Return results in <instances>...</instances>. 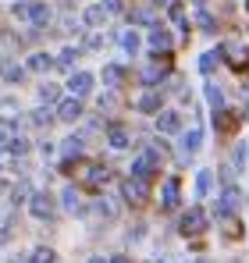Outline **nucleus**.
<instances>
[{
	"label": "nucleus",
	"mask_w": 249,
	"mask_h": 263,
	"mask_svg": "<svg viewBox=\"0 0 249 263\" xmlns=\"http://www.w3.org/2000/svg\"><path fill=\"white\" fill-rule=\"evenodd\" d=\"M132 22H139V25H150V22H153V11H150V7H139V11L132 14Z\"/></svg>",
	"instance_id": "obj_32"
},
{
	"label": "nucleus",
	"mask_w": 249,
	"mask_h": 263,
	"mask_svg": "<svg viewBox=\"0 0 249 263\" xmlns=\"http://www.w3.org/2000/svg\"><path fill=\"white\" fill-rule=\"evenodd\" d=\"M82 181L89 185V189L107 185V167H103V164H89V167H85V175H82Z\"/></svg>",
	"instance_id": "obj_6"
},
{
	"label": "nucleus",
	"mask_w": 249,
	"mask_h": 263,
	"mask_svg": "<svg viewBox=\"0 0 249 263\" xmlns=\"http://www.w3.org/2000/svg\"><path fill=\"white\" fill-rule=\"evenodd\" d=\"M29 210H32V217H40V220L54 217V199H50L46 192H36V196L29 199Z\"/></svg>",
	"instance_id": "obj_4"
},
{
	"label": "nucleus",
	"mask_w": 249,
	"mask_h": 263,
	"mask_svg": "<svg viewBox=\"0 0 249 263\" xmlns=\"http://www.w3.org/2000/svg\"><path fill=\"white\" fill-rule=\"evenodd\" d=\"M164 75H167L164 64H146V68H143V82H146V86H157Z\"/></svg>",
	"instance_id": "obj_14"
},
{
	"label": "nucleus",
	"mask_w": 249,
	"mask_h": 263,
	"mask_svg": "<svg viewBox=\"0 0 249 263\" xmlns=\"http://www.w3.org/2000/svg\"><path fill=\"white\" fill-rule=\"evenodd\" d=\"M200 146H203V132H200V128L185 132V139H182V149H185V157H192Z\"/></svg>",
	"instance_id": "obj_13"
},
{
	"label": "nucleus",
	"mask_w": 249,
	"mask_h": 263,
	"mask_svg": "<svg viewBox=\"0 0 249 263\" xmlns=\"http://www.w3.org/2000/svg\"><path fill=\"white\" fill-rule=\"evenodd\" d=\"M196 263H210V260H196Z\"/></svg>",
	"instance_id": "obj_43"
},
{
	"label": "nucleus",
	"mask_w": 249,
	"mask_h": 263,
	"mask_svg": "<svg viewBox=\"0 0 249 263\" xmlns=\"http://www.w3.org/2000/svg\"><path fill=\"white\" fill-rule=\"evenodd\" d=\"M246 11H249V0H246Z\"/></svg>",
	"instance_id": "obj_44"
},
{
	"label": "nucleus",
	"mask_w": 249,
	"mask_h": 263,
	"mask_svg": "<svg viewBox=\"0 0 249 263\" xmlns=\"http://www.w3.org/2000/svg\"><path fill=\"white\" fill-rule=\"evenodd\" d=\"M14 263H29V260H14Z\"/></svg>",
	"instance_id": "obj_42"
},
{
	"label": "nucleus",
	"mask_w": 249,
	"mask_h": 263,
	"mask_svg": "<svg viewBox=\"0 0 249 263\" xmlns=\"http://www.w3.org/2000/svg\"><path fill=\"white\" fill-rule=\"evenodd\" d=\"M196 18H200V25H203V32H214V18H210L207 11H200Z\"/></svg>",
	"instance_id": "obj_36"
},
{
	"label": "nucleus",
	"mask_w": 249,
	"mask_h": 263,
	"mask_svg": "<svg viewBox=\"0 0 249 263\" xmlns=\"http://www.w3.org/2000/svg\"><path fill=\"white\" fill-rule=\"evenodd\" d=\"M171 18H174V22L189 32V18H185V11H182V4H171Z\"/></svg>",
	"instance_id": "obj_30"
},
{
	"label": "nucleus",
	"mask_w": 249,
	"mask_h": 263,
	"mask_svg": "<svg viewBox=\"0 0 249 263\" xmlns=\"http://www.w3.org/2000/svg\"><path fill=\"white\" fill-rule=\"evenodd\" d=\"M61 199H64V210H72V214H82V199H79V189H72V185H68Z\"/></svg>",
	"instance_id": "obj_16"
},
{
	"label": "nucleus",
	"mask_w": 249,
	"mask_h": 263,
	"mask_svg": "<svg viewBox=\"0 0 249 263\" xmlns=\"http://www.w3.org/2000/svg\"><path fill=\"white\" fill-rule=\"evenodd\" d=\"M207 100H210L214 110H221V107H224V92H221V86H207Z\"/></svg>",
	"instance_id": "obj_26"
},
{
	"label": "nucleus",
	"mask_w": 249,
	"mask_h": 263,
	"mask_svg": "<svg viewBox=\"0 0 249 263\" xmlns=\"http://www.w3.org/2000/svg\"><path fill=\"white\" fill-rule=\"evenodd\" d=\"M157 128L171 135V132H178V128H182V118H178L174 110H161V114H157Z\"/></svg>",
	"instance_id": "obj_11"
},
{
	"label": "nucleus",
	"mask_w": 249,
	"mask_h": 263,
	"mask_svg": "<svg viewBox=\"0 0 249 263\" xmlns=\"http://www.w3.org/2000/svg\"><path fill=\"white\" fill-rule=\"evenodd\" d=\"M4 79H7V82H22V79H25V71H22V68H14V64H4Z\"/></svg>",
	"instance_id": "obj_31"
},
{
	"label": "nucleus",
	"mask_w": 249,
	"mask_h": 263,
	"mask_svg": "<svg viewBox=\"0 0 249 263\" xmlns=\"http://www.w3.org/2000/svg\"><path fill=\"white\" fill-rule=\"evenodd\" d=\"M75 57H79V53H75V50L68 46V50H61V57H57L54 64H57V68H72V64H75Z\"/></svg>",
	"instance_id": "obj_27"
},
{
	"label": "nucleus",
	"mask_w": 249,
	"mask_h": 263,
	"mask_svg": "<svg viewBox=\"0 0 249 263\" xmlns=\"http://www.w3.org/2000/svg\"><path fill=\"white\" fill-rule=\"evenodd\" d=\"M57 118H61V121H79V118H82V103H79L75 96L64 100V103L57 107Z\"/></svg>",
	"instance_id": "obj_7"
},
{
	"label": "nucleus",
	"mask_w": 249,
	"mask_h": 263,
	"mask_svg": "<svg viewBox=\"0 0 249 263\" xmlns=\"http://www.w3.org/2000/svg\"><path fill=\"white\" fill-rule=\"evenodd\" d=\"M203 228H207V214H203L200 206H192V210L182 217V224H178V231H182V235H200Z\"/></svg>",
	"instance_id": "obj_2"
},
{
	"label": "nucleus",
	"mask_w": 249,
	"mask_h": 263,
	"mask_svg": "<svg viewBox=\"0 0 249 263\" xmlns=\"http://www.w3.org/2000/svg\"><path fill=\"white\" fill-rule=\"evenodd\" d=\"M25 18H29L32 25H46V22H50V7H46V4H25Z\"/></svg>",
	"instance_id": "obj_8"
},
{
	"label": "nucleus",
	"mask_w": 249,
	"mask_h": 263,
	"mask_svg": "<svg viewBox=\"0 0 249 263\" xmlns=\"http://www.w3.org/2000/svg\"><path fill=\"white\" fill-rule=\"evenodd\" d=\"M61 153H64L68 160H72V157H79V153H82V139H75V135H72V139H64V146H61Z\"/></svg>",
	"instance_id": "obj_23"
},
{
	"label": "nucleus",
	"mask_w": 249,
	"mask_h": 263,
	"mask_svg": "<svg viewBox=\"0 0 249 263\" xmlns=\"http://www.w3.org/2000/svg\"><path fill=\"white\" fill-rule=\"evenodd\" d=\"M157 4H171V0H157Z\"/></svg>",
	"instance_id": "obj_41"
},
{
	"label": "nucleus",
	"mask_w": 249,
	"mask_h": 263,
	"mask_svg": "<svg viewBox=\"0 0 249 263\" xmlns=\"http://www.w3.org/2000/svg\"><path fill=\"white\" fill-rule=\"evenodd\" d=\"M32 125H50V114H46V110H36V114H32Z\"/></svg>",
	"instance_id": "obj_37"
},
{
	"label": "nucleus",
	"mask_w": 249,
	"mask_h": 263,
	"mask_svg": "<svg viewBox=\"0 0 249 263\" xmlns=\"http://www.w3.org/2000/svg\"><path fill=\"white\" fill-rule=\"evenodd\" d=\"M111 263H128V260H124V256H114V260H111Z\"/></svg>",
	"instance_id": "obj_40"
},
{
	"label": "nucleus",
	"mask_w": 249,
	"mask_h": 263,
	"mask_svg": "<svg viewBox=\"0 0 249 263\" xmlns=\"http://www.w3.org/2000/svg\"><path fill=\"white\" fill-rule=\"evenodd\" d=\"M161 160H164V146H161V149H157V146H150L143 157H135V160H132V178L150 181V178H153V171L161 167Z\"/></svg>",
	"instance_id": "obj_1"
},
{
	"label": "nucleus",
	"mask_w": 249,
	"mask_h": 263,
	"mask_svg": "<svg viewBox=\"0 0 249 263\" xmlns=\"http://www.w3.org/2000/svg\"><path fill=\"white\" fill-rule=\"evenodd\" d=\"M29 68H32V71H46V68H54V57H50V53H32V57H29Z\"/></svg>",
	"instance_id": "obj_20"
},
{
	"label": "nucleus",
	"mask_w": 249,
	"mask_h": 263,
	"mask_svg": "<svg viewBox=\"0 0 249 263\" xmlns=\"http://www.w3.org/2000/svg\"><path fill=\"white\" fill-rule=\"evenodd\" d=\"M239 203H242L239 189H235V185H228V189L221 192V199H217V214H221V217H232V214L239 210Z\"/></svg>",
	"instance_id": "obj_3"
},
{
	"label": "nucleus",
	"mask_w": 249,
	"mask_h": 263,
	"mask_svg": "<svg viewBox=\"0 0 249 263\" xmlns=\"http://www.w3.org/2000/svg\"><path fill=\"white\" fill-rule=\"evenodd\" d=\"M103 11L107 14H118V11H124V0H103Z\"/></svg>",
	"instance_id": "obj_35"
},
{
	"label": "nucleus",
	"mask_w": 249,
	"mask_h": 263,
	"mask_svg": "<svg viewBox=\"0 0 249 263\" xmlns=\"http://www.w3.org/2000/svg\"><path fill=\"white\" fill-rule=\"evenodd\" d=\"M121 46L128 50V53H135V50H139V36H135L132 29H128V32H121Z\"/></svg>",
	"instance_id": "obj_28"
},
{
	"label": "nucleus",
	"mask_w": 249,
	"mask_h": 263,
	"mask_svg": "<svg viewBox=\"0 0 249 263\" xmlns=\"http://www.w3.org/2000/svg\"><path fill=\"white\" fill-rule=\"evenodd\" d=\"M57 96H61V89H57V86H40V100H43V103H57Z\"/></svg>",
	"instance_id": "obj_29"
},
{
	"label": "nucleus",
	"mask_w": 249,
	"mask_h": 263,
	"mask_svg": "<svg viewBox=\"0 0 249 263\" xmlns=\"http://www.w3.org/2000/svg\"><path fill=\"white\" fill-rule=\"evenodd\" d=\"M221 57H224L221 50H207V53L200 57V71H203V75H210V71H214V68L221 64Z\"/></svg>",
	"instance_id": "obj_17"
},
{
	"label": "nucleus",
	"mask_w": 249,
	"mask_h": 263,
	"mask_svg": "<svg viewBox=\"0 0 249 263\" xmlns=\"http://www.w3.org/2000/svg\"><path fill=\"white\" fill-rule=\"evenodd\" d=\"M161 203H164V210H174V206H178V178H167V181H164Z\"/></svg>",
	"instance_id": "obj_10"
},
{
	"label": "nucleus",
	"mask_w": 249,
	"mask_h": 263,
	"mask_svg": "<svg viewBox=\"0 0 249 263\" xmlns=\"http://www.w3.org/2000/svg\"><path fill=\"white\" fill-rule=\"evenodd\" d=\"M89 263H111V260H107V256H93Z\"/></svg>",
	"instance_id": "obj_39"
},
{
	"label": "nucleus",
	"mask_w": 249,
	"mask_h": 263,
	"mask_svg": "<svg viewBox=\"0 0 249 263\" xmlns=\"http://www.w3.org/2000/svg\"><path fill=\"white\" fill-rule=\"evenodd\" d=\"M150 46L153 50H171V32L167 29H150Z\"/></svg>",
	"instance_id": "obj_15"
},
{
	"label": "nucleus",
	"mask_w": 249,
	"mask_h": 263,
	"mask_svg": "<svg viewBox=\"0 0 249 263\" xmlns=\"http://www.w3.org/2000/svg\"><path fill=\"white\" fill-rule=\"evenodd\" d=\"M121 79H124V71L118 64H107V68H103V82H107V86H118Z\"/></svg>",
	"instance_id": "obj_24"
},
{
	"label": "nucleus",
	"mask_w": 249,
	"mask_h": 263,
	"mask_svg": "<svg viewBox=\"0 0 249 263\" xmlns=\"http://www.w3.org/2000/svg\"><path fill=\"white\" fill-rule=\"evenodd\" d=\"M89 89H93V75H85V71H75V75L68 79V92H72L75 100H82Z\"/></svg>",
	"instance_id": "obj_5"
},
{
	"label": "nucleus",
	"mask_w": 249,
	"mask_h": 263,
	"mask_svg": "<svg viewBox=\"0 0 249 263\" xmlns=\"http://www.w3.org/2000/svg\"><path fill=\"white\" fill-rule=\"evenodd\" d=\"M103 18H107L103 4H93V7H85V25H103Z\"/></svg>",
	"instance_id": "obj_19"
},
{
	"label": "nucleus",
	"mask_w": 249,
	"mask_h": 263,
	"mask_svg": "<svg viewBox=\"0 0 249 263\" xmlns=\"http://www.w3.org/2000/svg\"><path fill=\"white\" fill-rule=\"evenodd\" d=\"M235 125H239V118H235L232 110H221V114H217V128L221 132H232Z\"/></svg>",
	"instance_id": "obj_25"
},
{
	"label": "nucleus",
	"mask_w": 249,
	"mask_h": 263,
	"mask_svg": "<svg viewBox=\"0 0 249 263\" xmlns=\"http://www.w3.org/2000/svg\"><path fill=\"white\" fill-rule=\"evenodd\" d=\"M139 110H146V114H153V110H161V96H157V92H146V96L139 100Z\"/></svg>",
	"instance_id": "obj_22"
},
{
	"label": "nucleus",
	"mask_w": 249,
	"mask_h": 263,
	"mask_svg": "<svg viewBox=\"0 0 249 263\" xmlns=\"http://www.w3.org/2000/svg\"><path fill=\"white\" fill-rule=\"evenodd\" d=\"M107 139H111V146H114V149H124V146H128V132H124L121 125H111Z\"/></svg>",
	"instance_id": "obj_18"
},
{
	"label": "nucleus",
	"mask_w": 249,
	"mask_h": 263,
	"mask_svg": "<svg viewBox=\"0 0 249 263\" xmlns=\"http://www.w3.org/2000/svg\"><path fill=\"white\" fill-rule=\"evenodd\" d=\"M7 149H11V153H14V157H22V153H25V149H29V142H25V139H22V135H18V139H11V142H7Z\"/></svg>",
	"instance_id": "obj_33"
},
{
	"label": "nucleus",
	"mask_w": 249,
	"mask_h": 263,
	"mask_svg": "<svg viewBox=\"0 0 249 263\" xmlns=\"http://www.w3.org/2000/svg\"><path fill=\"white\" fill-rule=\"evenodd\" d=\"M124 199H132V203H143V199H146V181H139V178H128V181H124Z\"/></svg>",
	"instance_id": "obj_9"
},
{
	"label": "nucleus",
	"mask_w": 249,
	"mask_h": 263,
	"mask_svg": "<svg viewBox=\"0 0 249 263\" xmlns=\"http://www.w3.org/2000/svg\"><path fill=\"white\" fill-rule=\"evenodd\" d=\"M29 263H54V249H36Z\"/></svg>",
	"instance_id": "obj_34"
},
{
	"label": "nucleus",
	"mask_w": 249,
	"mask_h": 263,
	"mask_svg": "<svg viewBox=\"0 0 249 263\" xmlns=\"http://www.w3.org/2000/svg\"><path fill=\"white\" fill-rule=\"evenodd\" d=\"M210 189H214V175L210 171H200L196 175V196H207Z\"/></svg>",
	"instance_id": "obj_21"
},
{
	"label": "nucleus",
	"mask_w": 249,
	"mask_h": 263,
	"mask_svg": "<svg viewBox=\"0 0 249 263\" xmlns=\"http://www.w3.org/2000/svg\"><path fill=\"white\" fill-rule=\"evenodd\" d=\"M221 53H232V64H235V68H246V64H249V50L242 43H228Z\"/></svg>",
	"instance_id": "obj_12"
},
{
	"label": "nucleus",
	"mask_w": 249,
	"mask_h": 263,
	"mask_svg": "<svg viewBox=\"0 0 249 263\" xmlns=\"http://www.w3.org/2000/svg\"><path fill=\"white\" fill-rule=\"evenodd\" d=\"M242 164H246V146L235 149V167H242Z\"/></svg>",
	"instance_id": "obj_38"
},
{
	"label": "nucleus",
	"mask_w": 249,
	"mask_h": 263,
	"mask_svg": "<svg viewBox=\"0 0 249 263\" xmlns=\"http://www.w3.org/2000/svg\"><path fill=\"white\" fill-rule=\"evenodd\" d=\"M0 146H4V139H0Z\"/></svg>",
	"instance_id": "obj_45"
}]
</instances>
